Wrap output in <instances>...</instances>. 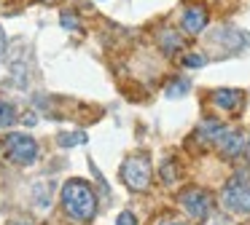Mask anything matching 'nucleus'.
Returning a JSON list of instances; mask_svg holds the SVG:
<instances>
[{
  "instance_id": "nucleus-16",
  "label": "nucleus",
  "mask_w": 250,
  "mask_h": 225,
  "mask_svg": "<svg viewBox=\"0 0 250 225\" xmlns=\"http://www.w3.org/2000/svg\"><path fill=\"white\" fill-rule=\"evenodd\" d=\"M116 225H137V220H135V214H132V212H121L119 220H116Z\"/></svg>"
},
{
  "instance_id": "nucleus-17",
  "label": "nucleus",
  "mask_w": 250,
  "mask_h": 225,
  "mask_svg": "<svg viewBox=\"0 0 250 225\" xmlns=\"http://www.w3.org/2000/svg\"><path fill=\"white\" fill-rule=\"evenodd\" d=\"M6 48H8V40H6V32H3V27H0V59L6 56Z\"/></svg>"
},
{
  "instance_id": "nucleus-19",
  "label": "nucleus",
  "mask_w": 250,
  "mask_h": 225,
  "mask_svg": "<svg viewBox=\"0 0 250 225\" xmlns=\"http://www.w3.org/2000/svg\"><path fill=\"white\" fill-rule=\"evenodd\" d=\"M11 225H30L27 220H19V223H11Z\"/></svg>"
},
{
  "instance_id": "nucleus-2",
  "label": "nucleus",
  "mask_w": 250,
  "mask_h": 225,
  "mask_svg": "<svg viewBox=\"0 0 250 225\" xmlns=\"http://www.w3.org/2000/svg\"><path fill=\"white\" fill-rule=\"evenodd\" d=\"M121 180L135 193L148 190V185H151V161L146 155H129L121 164Z\"/></svg>"
},
{
  "instance_id": "nucleus-12",
  "label": "nucleus",
  "mask_w": 250,
  "mask_h": 225,
  "mask_svg": "<svg viewBox=\"0 0 250 225\" xmlns=\"http://www.w3.org/2000/svg\"><path fill=\"white\" fill-rule=\"evenodd\" d=\"M83 142H86V134L83 131H70V134H62L60 137L62 148H73V145H83Z\"/></svg>"
},
{
  "instance_id": "nucleus-10",
  "label": "nucleus",
  "mask_w": 250,
  "mask_h": 225,
  "mask_svg": "<svg viewBox=\"0 0 250 225\" xmlns=\"http://www.w3.org/2000/svg\"><path fill=\"white\" fill-rule=\"evenodd\" d=\"M188 89H191V83L186 78H180V80H172V83L164 89V94L169 96V99H178V96H183V94H188Z\"/></svg>"
},
{
  "instance_id": "nucleus-11",
  "label": "nucleus",
  "mask_w": 250,
  "mask_h": 225,
  "mask_svg": "<svg viewBox=\"0 0 250 225\" xmlns=\"http://www.w3.org/2000/svg\"><path fill=\"white\" fill-rule=\"evenodd\" d=\"M14 121H17V110L8 102H0V129H8Z\"/></svg>"
},
{
  "instance_id": "nucleus-4",
  "label": "nucleus",
  "mask_w": 250,
  "mask_h": 225,
  "mask_svg": "<svg viewBox=\"0 0 250 225\" xmlns=\"http://www.w3.org/2000/svg\"><path fill=\"white\" fill-rule=\"evenodd\" d=\"M221 206L231 214H250V188L239 180H231L221 193Z\"/></svg>"
},
{
  "instance_id": "nucleus-15",
  "label": "nucleus",
  "mask_w": 250,
  "mask_h": 225,
  "mask_svg": "<svg viewBox=\"0 0 250 225\" xmlns=\"http://www.w3.org/2000/svg\"><path fill=\"white\" fill-rule=\"evenodd\" d=\"M183 64L186 67H205L207 59L202 56V54H188V56H183Z\"/></svg>"
},
{
  "instance_id": "nucleus-14",
  "label": "nucleus",
  "mask_w": 250,
  "mask_h": 225,
  "mask_svg": "<svg viewBox=\"0 0 250 225\" xmlns=\"http://www.w3.org/2000/svg\"><path fill=\"white\" fill-rule=\"evenodd\" d=\"M60 24L65 27V30H70V32H78V30H81V24H78V19H76L73 14H62V16H60Z\"/></svg>"
},
{
  "instance_id": "nucleus-3",
  "label": "nucleus",
  "mask_w": 250,
  "mask_h": 225,
  "mask_svg": "<svg viewBox=\"0 0 250 225\" xmlns=\"http://www.w3.org/2000/svg\"><path fill=\"white\" fill-rule=\"evenodd\" d=\"M3 150H6V158L11 164L30 166L38 158V145H35V139L30 134H8L6 142H3Z\"/></svg>"
},
{
  "instance_id": "nucleus-7",
  "label": "nucleus",
  "mask_w": 250,
  "mask_h": 225,
  "mask_svg": "<svg viewBox=\"0 0 250 225\" xmlns=\"http://www.w3.org/2000/svg\"><path fill=\"white\" fill-rule=\"evenodd\" d=\"M205 27H207V11L202 5H188L183 14V30L188 35H199Z\"/></svg>"
},
{
  "instance_id": "nucleus-6",
  "label": "nucleus",
  "mask_w": 250,
  "mask_h": 225,
  "mask_svg": "<svg viewBox=\"0 0 250 225\" xmlns=\"http://www.w3.org/2000/svg\"><path fill=\"white\" fill-rule=\"evenodd\" d=\"M215 145L226 158H237L245 148V134L239 129H223L221 134L215 137Z\"/></svg>"
},
{
  "instance_id": "nucleus-9",
  "label": "nucleus",
  "mask_w": 250,
  "mask_h": 225,
  "mask_svg": "<svg viewBox=\"0 0 250 225\" xmlns=\"http://www.w3.org/2000/svg\"><path fill=\"white\" fill-rule=\"evenodd\" d=\"M159 46H162V51H164V54H175L180 46H183V40H180V35H178V32L164 30L162 35H159Z\"/></svg>"
},
{
  "instance_id": "nucleus-8",
  "label": "nucleus",
  "mask_w": 250,
  "mask_h": 225,
  "mask_svg": "<svg viewBox=\"0 0 250 225\" xmlns=\"http://www.w3.org/2000/svg\"><path fill=\"white\" fill-rule=\"evenodd\" d=\"M212 102H215L221 110L234 112V110L242 107V91L239 89H218L215 94H212Z\"/></svg>"
},
{
  "instance_id": "nucleus-20",
  "label": "nucleus",
  "mask_w": 250,
  "mask_h": 225,
  "mask_svg": "<svg viewBox=\"0 0 250 225\" xmlns=\"http://www.w3.org/2000/svg\"><path fill=\"white\" fill-rule=\"evenodd\" d=\"M248 155H250V139H248Z\"/></svg>"
},
{
  "instance_id": "nucleus-5",
  "label": "nucleus",
  "mask_w": 250,
  "mask_h": 225,
  "mask_svg": "<svg viewBox=\"0 0 250 225\" xmlns=\"http://www.w3.org/2000/svg\"><path fill=\"white\" fill-rule=\"evenodd\" d=\"M180 206L186 209V214L191 220H205L207 212H210V196L205 190H199V188H191V190H186L180 196Z\"/></svg>"
},
{
  "instance_id": "nucleus-18",
  "label": "nucleus",
  "mask_w": 250,
  "mask_h": 225,
  "mask_svg": "<svg viewBox=\"0 0 250 225\" xmlns=\"http://www.w3.org/2000/svg\"><path fill=\"white\" fill-rule=\"evenodd\" d=\"M159 225H186V223H180V220H162Z\"/></svg>"
},
{
  "instance_id": "nucleus-1",
  "label": "nucleus",
  "mask_w": 250,
  "mask_h": 225,
  "mask_svg": "<svg viewBox=\"0 0 250 225\" xmlns=\"http://www.w3.org/2000/svg\"><path fill=\"white\" fill-rule=\"evenodd\" d=\"M62 206L78 223H89L97 212V198L86 180H70L62 188Z\"/></svg>"
},
{
  "instance_id": "nucleus-13",
  "label": "nucleus",
  "mask_w": 250,
  "mask_h": 225,
  "mask_svg": "<svg viewBox=\"0 0 250 225\" xmlns=\"http://www.w3.org/2000/svg\"><path fill=\"white\" fill-rule=\"evenodd\" d=\"M162 180L167 182V185H172V182L178 180V166H175V161H164V166H162Z\"/></svg>"
}]
</instances>
